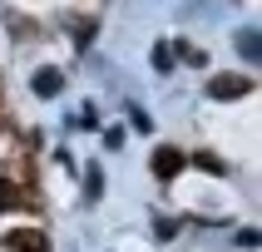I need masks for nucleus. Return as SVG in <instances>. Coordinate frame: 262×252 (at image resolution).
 Here are the masks:
<instances>
[{"mask_svg":"<svg viewBox=\"0 0 262 252\" xmlns=\"http://www.w3.org/2000/svg\"><path fill=\"white\" fill-rule=\"evenodd\" d=\"M5 242H10V252H50V242H45L40 227H20V233H10Z\"/></svg>","mask_w":262,"mask_h":252,"instance_id":"7ed1b4c3","label":"nucleus"},{"mask_svg":"<svg viewBox=\"0 0 262 252\" xmlns=\"http://www.w3.org/2000/svg\"><path fill=\"white\" fill-rule=\"evenodd\" d=\"M237 242H243V247H257L262 237H257V227H243V233H237Z\"/></svg>","mask_w":262,"mask_h":252,"instance_id":"6e6552de","label":"nucleus"},{"mask_svg":"<svg viewBox=\"0 0 262 252\" xmlns=\"http://www.w3.org/2000/svg\"><path fill=\"white\" fill-rule=\"evenodd\" d=\"M183 163H188V158H183L178 148H168V144H163L159 153H154V173H159L163 183H168V178H178V173H183Z\"/></svg>","mask_w":262,"mask_h":252,"instance_id":"f03ea898","label":"nucleus"},{"mask_svg":"<svg viewBox=\"0 0 262 252\" xmlns=\"http://www.w3.org/2000/svg\"><path fill=\"white\" fill-rule=\"evenodd\" d=\"M59 84H64V79H59V70H40V74H35V94H40V99H55Z\"/></svg>","mask_w":262,"mask_h":252,"instance_id":"20e7f679","label":"nucleus"},{"mask_svg":"<svg viewBox=\"0 0 262 252\" xmlns=\"http://www.w3.org/2000/svg\"><path fill=\"white\" fill-rule=\"evenodd\" d=\"M20 203V188H15V183H5V178H0V208H15Z\"/></svg>","mask_w":262,"mask_h":252,"instance_id":"39448f33","label":"nucleus"},{"mask_svg":"<svg viewBox=\"0 0 262 252\" xmlns=\"http://www.w3.org/2000/svg\"><path fill=\"white\" fill-rule=\"evenodd\" d=\"M198 168H203V173H228L223 158H213V153H198Z\"/></svg>","mask_w":262,"mask_h":252,"instance_id":"423d86ee","label":"nucleus"},{"mask_svg":"<svg viewBox=\"0 0 262 252\" xmlns=\"http://www.w3.org/2000/svg\"><path fill=\"white\" fill-rule=\"evenodd\" d=\"M154 64H159V70H168V64H173V50H168V44H159V50H154Z\"/></svg>","mask_w":262,"mask_h":252,"instance_id":"0eeeda50","label":"nucleus"},{"mask_svg":"<svg viewBox=\"0 0 262 252\" xmlns=\"http://www.w3.org/2000/svg\"><path fill=\"white\" fill-rule=\"evenodd\" d=\"M208 94H213V99H243V94H252V79H243V74H223V79L208 84Z\"/></svg>","mask_w":262,"mask_h":252,"instance_id":"f257e3e1","label":"nucleus"}]
</instances>
